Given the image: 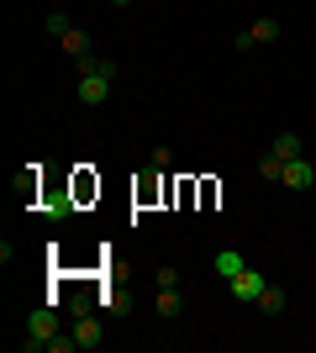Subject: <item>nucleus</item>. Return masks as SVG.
Here are the masks:
<instances>
[{"label":"nucleus","mask_w":316,"mask_h":353,"mask_svg":"<svg viewBox=\"0 0 316 353\" xmlns=\"http://www.w3.org/2000/svg\"><path fill=\"white\" fill-rule=\"evenodd\" d=\"M53 338H59V311H53V306L32 311V316H27V353L48 348V343H53Z\"/></svg>","instance_id":"1"},{"label":"nucleus","mask_w":316,"mask_h":353,"mask_svg":"<svg viewBox=\"0 0 316 353\" xmlns=\"http://www.w3.org/2000/svg\"><path fill=\"white\" fill-rule=\"evenodd\" d=\"M280 185H285V190H311V185H316V169L306 163V153H301V159H290V163H285Z\"/></svg>","instance_id":"2"},{"label":"nucleus","mask_w":316,"mask_h":353,"mask_svg":"<svg viewBox=\"0 0 316 353\" xmlns=\"http://www.w3.org/2000/svg\"><path fill=\"white\" fill-rule=\"evenodd\" d=\"M227 285H232L238 301H258V295H264V274H258V269H242L238 280H227Z\"/></svg>","instance_id":"3"},{"label":"nucleus","mask_w":316,"mask_h":353,"mask_svg":"<svg viewBox=\"0 0 316 353\" xmlns=\"http://www.w3.org/2000/svg\"><path fill=\"white\" fill-rule=\"evenodd\" d=\"M274 37H280V21H269V16H264V21H253L248 32H238V48H253V43H274Z\"/></svg>","instance_id":"4"},{"label":"nucleus","mask_w":316,"mask_h":353,"mask_svg":"<svg viewBox=\"0 0 316 353\" xmlns=\"http://www.w3.org/2000/svg\"><path fill=\"white\" fill-rule=\"evenodd\" d=\"M211 269H216L222 280H238L242 269H248V259H242V253H232V248H222V253H216V259H211Z\"/></svg>","instance_id":"5"},{"label":"nucleus","mask_w":316,"mask_h":353,"mask_svg":"<svg viewBox=\"0 0 316 353\" xmlns=\"http://www.w3.org/2000/svg\"><path fill=\"white\" fill-rule=\"evenodd\" d=\"M153 311H158L164 322H174V316H180V311H185V295H180V285H174V290H158V301H153Z\"/></svg>","instance_id":"6"},{"label":"nucleus","mask_w":316,"mask_h":353,"mask_svg":"<svg viewBox=\"0 0 316 353\" xmlns=\"http://www.w3.org/2000/svg\"><path fill=\"white\" fill-rule=\"evenodd\" d=\"M269 153H274V159H280V163L301 159V137H295V132H280V137H274V143H269Z\"/></svg>","instance_id":"7"},{"label":"nucleus","mask_w":316,"mask_h":353,"mask_svg":"<svg viewBox=\"0 0 316 353\" xmlns=\"http://www.w3.org/2000/svg\"><path fill=\"white\" fill-rule=\"evenodd\" d=\"M90 48H95V43H90V32H79V27L63 37V53H69V59H90Z\"/></svg>","instance_id":"8"},{"label":"nucleus","mask_w":316,"mask_h":353,"mask_svg":"<svg viewBox=\"0 0 316 353\" xmlns=\"http://www.w3.org/2000/svg\"><path fill=\"white\" fill-rule=\"evenodd\" d=\"M285 301H290V295L280 290V285H264V295H258V306H264V316H280V311H285Z\"/></svg>","instance_id":"9"},{"label":"nucleus","mask_w":316,"mask_h":353,"mask_svg":"<svg viewBox=\"0 0 316 353\" xmlns=\"http://www.w3.org/2000/svg\"><path fill=\"white\" fill-rule=\"evenodd\" d=\"M74 343H79V348H101V322H95V316H85V322L74 327Z\"/></svg>","instance_id":"10"},{"label":"nucleus","mask_w":316,"mask_h":353,"mask_svg":"<svg viewBox=\"0 0 316 353\" xmlns=\"http://www.w3.org/2000/svg\"><path fill=\"white\" fill-rule=\"evenodd\" d=\"M69 32H74V21H69V16H63V11H48V37H59V43H63Z\"/></svg>","instance_id":"11"},{"label":"nucleus","mask_w":316,"mask_h":353,"mask_svg":"<svg viewBox=\"0 0 316 353\" xmlns=\"http://www.w3.org/2000/svg\"><path fill=\"white\" fill-rule=\"evenodd\" d=\"M90 195H101V179H90L85 169L74 174V201H90Z\"/></svg>","instance_id":"12"},{"label":"nucleus","mask_w":316,"mask_h":353,"mask_svg":"<svg viewBox=\"0 0 316 353\" xmlns=\"http://www.w3.org/2000/svg\"><path fill=\"white\" fill-rule=\"evenodd\" d=\"M69 211H74V195H48V216H69Z\"/></svg>","instance_id":"13"},{"label":"nucleus","mask_w":316,"mask_h":353,"mask_svg":"<svg viewBox=\"0 0 316 353\" xmlns=\"http://www.w3.org/2000/svg\"><path fill=\"white\" fill-rule=\"evenodd\" d=\"M153 285H158V290H174V285H180V269H174V264H158Z\"/></svg>","instance_id":"14"},{"label":"nucleus","mask_w":316,"mask_h":353,"mask_svg":"<svg viewBox=\"0 0 316 353\" xmlns=\"http://www.w3.org/2000/svg\"><path fill=\"white\" fill-rule=\"evenodd\" d=\"M258 174H264V179H280V174H285V163L274 159V153H264V159H258Z\"/></svg>","instance_id":"15"},{"label":"nucleus","mask_w":316,"mask_h":353,"mask_svg":"<svg viewBox=\"0 0 316 353\" xmlns=\"http://www.w3.org/2000/svg\"><path fill=\"white\" fill-rule=\"evenodd\" d=\"M111 6H132V0H111Z\"/></svg>","instance_id":"16"}]
</instances>
